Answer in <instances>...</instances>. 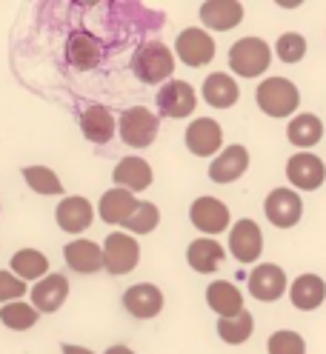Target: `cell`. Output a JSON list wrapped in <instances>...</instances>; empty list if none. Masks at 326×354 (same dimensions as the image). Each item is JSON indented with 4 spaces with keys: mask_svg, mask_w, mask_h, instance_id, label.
I'll list each match as a JSON object with an SVG mask.
<instances>
[{
    "mask_svg": "<svg viewBox=\"0 0 326 354\" xmlns=\"http://www.w3.org/2000/svg\"><path fill=\"white\" fill-rule=\"evenodd\" d=\"M46 272H49V260H46V254L43 252H37V249H20V252H15V257H12V274L17 277V280H40V277H46Z\"/></svg>",
    "mask_w": 326,
    "mask_h": 354,
    "instance_id": "28",
    "label": "cell"
},
{
    "mask_svg": "<svg viewBox=\"0 0 326 354\" xmlns=\"http://www.w3.org/2000/svg\"><path fill=\"white\" fill-rule=\"evenodd\" d=\"M320 138H323V123H320L318 115H309V112H307V115L292 118V123H289V143H292V146L309 149V146H315Z\"/></svg>",
    "mask_w": 326,
    "mask_h": 354,
    "instance_id": "29",
    "label": "cell"
},
{
    "mask_svg": "<svg viewBox=\"0 0 326 354\" xmlns=\"http://www.w3.org/2000/svg\"><path fill=\"white\" fill-rule=\"evenodd\" d=\"M229 252L237 263H255L264 252V234L255 220H237L229 232Z\"/></svg>",
    "mask_w": 326,
    "mask_h": 354,
    "instance_id": "10",
    "label": "cell"
},
{
    "mask_svg": "<svg viewBox=\"0 0 326 354\" xmlns=\"http://www.w3.org/2000/svg\"><path fill=\"white\" fill-rule=\"evenodd\" d=\"M158 112L163 118H172V120H181V118H189L198 106V97H194V88L186 83V80H166L161 88H158Z\"/></svg>",
    "mask_w": 326,
    "mask_h": 354,
    "instance_id": "6",
    "label": "cell"
},
{
    "mask_svg": "<svg viewBox=\"0 0 326 354\" xmlns=\"http://www.w3.org/2000/svg\"><path fill=\"white\" fill-rule=\"evenodd\" d=\"M186 260H189V266L194 272L209 274V272H215L217 266L224 263V249H221V243H217V240L201 237V240H194L192 246L186 249Z\"/></svg>",
    "mask_w": 326,
    "mask_h": 354,
    "instance_id": "26",
    "label": "cell"
},
{
    "mask_svg": "<svg viewBox=\"0 0 326 354\" xmlns=\"http://www.w3.org/2000/svg\"><path fill=\"white\" fill-rule=\"evenodd\" d=\"M189 220L203 234H221L224 229H229V209L217 197H198L189 209Z\"/></svg>",
    "mask_w": 326,
    "mask_h": 354,
    "instance_id": "11",
    "label": "cell"
},
{
    "mask_svg": "<svg viewBox=\"0 0 326 354\" xmlns=\"http://www.w3.org/2000/svg\"><path fill=\"white\" fill-rule=\"evenodd\" d=\"M246 169H249V151H246V146L235 143V146H226V149L212 160L209 177H212L215 183H232V180H237V177H241Z\"/></svg>",
    "mask_w": 326,
    "mask_h": 354,
    "instance_id": "17",
    "label": "cell"
},
{
    "mask_svg": "<svg viewBox=\"0 0 326 354\" xmlns=\"http://www.w3.org/2000/svg\"><path fill=\"white\" fill-rule=\"evenodd\" d=\"M158 129H161L158 115L149 112V109H143V106H132L120 115V138H123L126 146L146 149L149 143H155Z\"/></svg>",
    "mask_w": 326,
    "mask_h": 354,
    "instance_id": "4",
    "label": "cell"
},
{
    "mask_svg": "<svg viewBox=\"0 0 326 354\" xmlns=\"http://www.w3.org/2000/svg\"><path fill=\"white\" fill-rule=\"evenodd\" d=\"M266 217H269V223L278 226V229H292L298 226V220L303 214V203H300V197L298 192L287 189V186H280V189H272L269 197H266Z\"/></svg>",
    "mask_w": 326,
    "mask_h": 354,
    "instance_id": "8",
    "label": "cell"
},
{
    "mask_svg": "<svg viewBox=\"0 0 326 354\" xmlns=\"http://www.w3.org/2000/svg\"><path fill=\"white\" fill-rule=\"evenodd\" d=\"M26 295V283L17 280L12 272H0V303H15Z\"/></svg>",
    "mask_w": 326,
    "mask_h": 354,
    "instance_id": "36",
    "label": "cell"
},
{
    "mask_svg": "<svg viewBox=\"0 0 326 354\" xmlns=\"http://www.w3.org/2000/svg\"><path fill=\"white\" fill-rule=\"evenodd\" d=\"M201 95L209 106L215 109H229L237 103V95H241V88H237V83L226 75V72H215L203 80V88H201Z\"/></svg>",
    "mask_w": 326,
    "mask_h": 354,
    "instance_id": "25",
    "label": "cell"
},
{
    "mask_svg": "<svg viewBox=\"0 0 326 354\" xmlns=\"http://www.w3.org/2000/svg\"><path fill=\"white\" fill-rule=\"evenodd\" d=\"M103 269L109 274H129L138 266V257H141V246L138 240H132V234L126 232H112L103 243Z\"/></svg>",
    "mask_w": 326,
    "mask_h": 354,
    "instance_id": "5",
    "label": "cell"
},
{
    "mask_svg": "<svg viewBox=\"0 0 326 354\" xmlns=\"http://www.w3.org/2000/svg\"><path fill=\"white\" fill-rule=\"evenodd\" d=\"M175 55H178L186 66L198 69V66H206V63L215 57V40H212V35H206L203 29L189 26V29H183V32L178 35V40H175Z\"/></svg>",
    "mask_w": 326,
    "mask_h": 354,
    "instance_id": "9",
    "label": "cell"
},
{
    "mask_svg": "<svg viewBox=\"0 0 326 354\" xmlns=\"http://www.w3.org/2000/svg\"><path fill=\"white\" fill-rule=\"evenodd\" d=\"M69 297V280L63 274H46L40 277L37 286H32V308L35 312H57Z\"/></svg>",
    "mask_w": 326,
    "mask_h": 354,
    "instance_id": "16",
    "label": "cell"
},
{
    "mask_svg": "<svg viewBox=\"0 0 326 354\" xmlns=\"http://www.w3.org/2000/svg\"><path fill=\"white\" fill-rule=\"evenodd\" d=\"M138 201H135V194L132 192H126V189H109L103 197H100V217H103V223H123V220L135 212Z\"/></svg>",
    "mask_w": 326,
    "mask_h": 354,
    "instance_id": "27",
    "label": "cell"
},
{
    "mask_svg": "<svg viewBox=\"0 0 326 354\" xmlns=\"http://www.w3.org/2000/svg\"><path fill=\"white\" fill-rule=\"evenodd\" d=\"M257 106H260V112L269 115V118H287L292 115L295 109L300 106V92H298V86L287 77H269L257 86Z\"/></svg>",
    "mask_w": 326,
    "mask_h": 354,
    "instance_id": "1",
    "label": "cell"
},
{
    "mask_svg": "<svg viewBox=\"0 0 326 354\" xmlns=\"http://www.w3.org/2000/svg\"><path fill=\"white\" fill-rule=\"evenodd\" d=\"M80 131H83V138L86 140H92L98 146L109 143L115 135V115L109 112L106 106H89L86 112L80 115Z\"/></svg>",
    "mask_w": 326,
    "mask_h": 354,
    "instance_id": "20",
    "label": "cell"
},
{
    "mask_svg": "<svg viewBox=\"0 0 326 354\" xmlns=\"http://www.w3.org/2000/svg\"><path fill=\"white\" fill-rule=\"evenodd\" d=\"M92 203L86 201V197H63L57 212H55V220H57V226L63 232H69V234H80L92 226Z\"/></svg>",
    "mask_w": 326,
    "mask_h": 354,
    "instance_id": "18",
    "label": "cell"
},
{
    "mask_svg": "<svg viewBox=\"0 0 326 354\" xmlns=\"http://www.w3.org/2000/svg\"><path fill=\"white\" fill-rule=\"evenodd\" d=\"M106 354H135L129 346H112V348H106Z\"/></svg>",
    "mask_w": 326,
    "mask_h": 354,
    "instance_id": "38",
    "label": "cell"
},
{
    "mask_svg": "<svg viewBox=\"0 0 326 354\" xmlns=\"http://www.w3.org/2000/svg\"><path fill=\"white\" fill-rule=\"evenodd\" d=\"M132 72L143 83H161L169 80L175 72V57H172L169 46H163L161 40H149L135 52L132 57Z\"/></svg>",
    "mask_w": 326,
    "mask_h": 354,
    "instance_id": "2",
    "label": "cell"
},
{
    "mask_svg": "<svg viewBox=\"0 0 326 354\" xmlns=\"http://www.w3.org/2000/svg\"><path fill=\"white\" fill-rule=\"evenodd\" d=\"M252 326H255V323H252V315L244 308L241 315H235V317H221V320H217V335H221V340L229 343V346H241V343L249 340Z\"/></svg>",
    "mask_w": 326,
    "mask_h": 354,
    "instance_id": "30",
    "label": "cell"
},
{
    "mask_svg": "<svg viewBox=\"0 0 326 354\" xmlns=\"http://www.w3.org/2000/svg\"><path fill=\"white\" fill-rule=\"evenodd\" d=\"M269 354H307V343L298 331H289V328H280L269 337L266 343Z\"/></svg>",
    "mask_w": 326,
    "mask_h": 354,
    "instance_id": "34",
    "label": "cell"
},
{
    "mask_svg": "<svg viewBox=\"0 0 326 354\" xmlns=\"http://www.w3.org/2000/svg\"><path fill=\"white\" fill-rule=\"evenodd\" d=\"M224 143V129L217 120L212 118H198L186 126V149L192 154H198V158H209L221 149Z\"/></svg>",
    "mask_w": 326,
    "mask_h": 354,
    "instance_id": "13",
    "label": "cell"
},
{
    "mask_svg": "<svg viewBox=\"0 0 326 354\" xmlns=\"http://www.w3.org/2000/svg\"><path fill=\"white\" fill-rule=\"evenodd\" d=\"M158 223H161V209L155 203H138L135 212L129 214L120 226L132 234H149L158 229Z\"/></svg>",
    "mask_w": 326,
    "mask_h": 354,
    "instance_id": "31",
    "label": "cell"
},
{
    "mask_svg": "<svg viewBox=\"0 0 326 354\" xmlns=\"http://www.w3.org/2000/svg\"><path fill=\"white\" fill-rule=\"evenodd\" d=\"M269 60H272L269 46L260 37H241L229 49V66L241 77H260L269 69Z\"/></svg>",
    "mask_w": 326,
    "mask_h": 354,
    "instance_id": "3",
    "label": "cell"
},
{
    "mask_svg": "<svg viewBox=\"0 0 326 354\" xmlns=\"http://www.w3.org/2000/svg\"><path fill=\"white\" fill-rule=\"evenodd\" d=\"M123 306L126 312L138 317V320H149V317H158L161 308H163V295L158 286L152 283H135L129 286L126 295H123Z\"/></svg>",
    "mask_w": 326,
    "mask_h": 354,
    "instance_id": "15",
    "label": "cell"
},
{
    "mask_svg": "<svg viewBox=\"0 0 326 354\" xmlns=\"http://www.w3.org/2000/svg\"><path fill=\"white\" fill-rule=\"evenodd\" d=\"M278 57L284 63H298L303 55H307V37L298 35V32H287L278 37Z\"/></svg>",
    "mask_w": 326,
    "mask_h": 354,
    "instance_id": "35",
    "label": "cell"
},
{
    "mask_svg": "<svg viewBox=\"0 0 326 354\" xmlns=\"http://www.w3.org/2000/svg\"><path fill=\"white\" fill-rule=\"evenodd\" d=\"M115 189L126 192H143L152 186V166L143 158H123L115 166Z\"/></svg>",
    "mask_w": 326,
    "mask_h": 354,
    "instance_id": "23",
    "label": "cell"
},
{
    "mask_svg": "<svg viewBox=\"0 0 326 354\" xmlns=\"http://www.w3.org/2000/svg\"><path fill=\"white\" fill-rule=\"evenodd\" d=\"M249 292L255 300H264V303H272L278 297H284L287 292V274L280 266H272V263H260L252 269L249 274Z\"/></svg>",
    "mask_w": 326,
    "mask_h": 354,
    "instance_id": "14",
    "label": "cell"
},
{
    "mask_svg": "<svg viewBox=\"0 0 326 354\" xmlns=\"http://www.w3.org/2000/svg\"><path fill=\"white\" fill-rule=\"evenodd\" d=\"M201 20L212 32H229L244 20V6L235 0H206L201 6Z\"/></svg>",
    "mask_w": 326,
    "mask_h": 354,
    "instance_id": "19",
    "label": "cell"
},
{
    "mask_svg": "<svg viewBox=\"0 0 326 354\" xmlns=\"http://www.w3.org/2000/svg\"><path fill=\"white\" fill-rule=\"evenodd\" d=\"M206 303L217 317H235L244 312V295L229 280H217L206 289Z\"/></svg>",
    "mask_w": 326,
    "mask_h": 354,
    "instance_id": "21",
    "label": "cell"
},
{
    "mask_svg": "<svg viewBox=\"0 0 326 354\" xmlns=\"http://www.w3.org/2000/svg\"><path fill=\"white\" fill-rule=\"evenodd\" d=\"M326 297V283L318 274H300L292 286H289V300L300 312H315Z\"/></svg>",
    "mask_w": 326,
    "mask_h": 354,
    "instance_id": "24",
    "label": "cell"
},
{
    "mask_svg": "<svg viewBox=\"0 0 326 354\" xmlns=\"http://www.w3.org/2000/svg\"><path fill=\"white\" fill-rule=\"evenodd\" d=\"M63 257H66L69 269H75L80 274H95V272L103 269V252H100L98 243H92V240H72V243H66Z\"/></svg>",
    "mask_w": 326,
    "mask_h": 354,
    "instance_id": "22",
    "label": "cell"
},
{
    "mask_svg": "<svg viewBox=\"0 0 326 354\" xmlns=\"http://www.w3.org/2000/svg\"><path fill=\"white\" fill-rule=\"evenodd\" d=\"M66 57H69V63L75 66L78 72H89V69H95V66H100L103 46H100V40L92 32L75 29L69 35V40H66Z\"/></svg>",
    "mask_w": 326,
    "mask_h": 354,
    "instance_id": "12",
    "label": "cell"
},
{
    "mask_svg": "<svg viewBox=\"0 0 326 354\" xmlns=\"http://www.w3.org/2000/svg\"><path fill=\"white\" fill-rule=\"evenodd\" d=\"M24 180H26L29 189L37 192V194H46V197L63 194L60 177H57L52 169H46V166H26V169H24Z\"/></svg>",
    "mask_w": 326,
    "mask_h": 354,
    "instance_id": "32",
    "label": "cell"
},
{
    "mask_svg": "<svg viewBox=\"0 0 326 354\" xmlns=\"http://www.w3.org/2000/svg\"><path fill=\"white\" fill-rule=\"evenodd\" d=\"M287 177H289V183L300 192H315L323 186L326 180V166L323 160L318 158V154L312 151H298L289 158L287 163Z\"/></svg>",
    "mask_w": 326,
    "mask_h": 354,
    "instance_id": "7",
    "label": "cell"
},
{
    "mask_svg": "<svg viewBox=\"0 0 326 354\" xmlns=\"http://www.w3.org/2000/svg\"><path fill=\"white\" fill-rule=\"evenodd\" d=\"M0 323H3L6 328H12V331H26L37 323V312L29 303L15 300V303H6L3 308H0Z\"/></svg>",
    "mask_w": 326,
    "mask_h": 354,
    "instance_id": "33",
    "label": "cell"
},
{
    "mask_svg": "<svg viewBox=\"0 0 326 354\" xmlns=\"http://www.w3.org/2000/svg\"><path fill=\"white\" fill-rule=\"evenodd\" d=\"M63 354H95V351L83 348V346H72V343H63Z\"/></svg>",
    "mask_w": 326,
    "mask_h": 354,
    "instance_id": "37",
    "label": "cell"
}]
</instances>
